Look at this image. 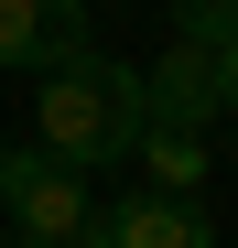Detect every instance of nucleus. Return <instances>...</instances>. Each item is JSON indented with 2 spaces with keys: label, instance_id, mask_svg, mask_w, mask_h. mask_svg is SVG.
I'll list each match as a JSON object with an SVG mask.
<instances>
[{
  "label": "nucleus",
  "instance_id": "nucleus-4",
  "mask_svg": "<svg viewBox=\"0 0 238 248\" xmlns=\"http://www.w3.org/2000/svg\"><path fill=\"white\" fill-rule=\"evenodd\" d=\"M141 119H173V130L227 119V108H217V54L195 44V32H173V54H152V76H141Z\"/></svg>",
  "mask_w": 238,
  "mask_h": 248
},
{
  "label": "nucleus",
  "instance_id": "nucleus-3",
  "mask_svg": "<svg viewBox=\"0 0 238 248\" xmlns=\"http://www.w3.org/2000/svg\"><path fill=\"white\" fill-rule=\"evenodd\" d=\"M87 54V0H0V65L54 76Z\"/></svg>",
  "mask_w": 238,
  "mask_h": 248
},
{
  "label": "nucleus",
  "instance_id": "nucleus-2",
  "mask_svg": "<svg viewBox=\"0 0 238 248\" xmlns=\"http://www.w3.org/2000/svg\"><path fill=\"white\" fill-rule=\"evenodd\" d=\"M0 216H11V248H76L87 237L108 205L87 194V173H76V162H54L44 140H33V162H22V184L0 194Z\"/></svg>",
  "mask_w": 238,
  "mask_h": 248
},
{
  "label": "nucleus",
  "instance_id": "nucleus-1",
  "mask_svg": "<svg viewBox=\"0 0 238 248\" xmlns=\"http://www.w3.org/2000/svg\"><path fill=\"white\" fill-rule=\"evenodd\" d=\"M33 130H44V151H54V162L108 173V162H130V140H141V76H130V65H108V54L87 44L76 65H54V76H44Z\"/></svg>",
  "mask_w": 238,
  "mask_h": 248
},
{
  "label": "nucleus",
  "instance_id": "nucleus-7",
  "mask_svg": "<svg viewBox=\"0 0 238 248\" xmlns=\"http://www.w3.org/2000/svg\"><path fill=\"white\" fill-rule=\"evenodd\" d=\"M173 32L217 44V32H238V0H173Z\"/></svg>",
  "mask_w": 238,
  "mask_h": 248
},
{
  "label": "nucleus",
  "instance_id": "nucleus-9",
  "mask_svg": "<svg viewBox=\"0 0 238 248\" xmlns=\"http://www.w3.org/2000/svg\"><path fill=\"white\" fill-rule=\"evenodd\" d=\"M22 162H33V151H0V194H11V184H22Z\"/></svg>",
  "mask_w": 238,
  "mask_h": 248
},
{
  "label": "nucleus",
  "instance_id": "nucleus-8",
  "mask_svg": "<svg viewBox=\"0 0 238 248\" xmlns=\"http://www.w3.org/2000/svg\"><path fill=\"white\" fill-rule=\"evenodd\" d=\"M206 54H217V108L238 119V32H217V44H206Z\"/></svg>",
  "mask_w": 238,
  "mask_h": 248
},
{
  "label": "nucleus",
  "instance_id": "nucleus-6",
  "mask_svg": "<svg viewBox=\"0 0 238 248\" xmlns=\"http://www.w3.org/2000/svg\"><path fill=\"white\" fill-rule=\"evenodd\" d=\"M130 162H141V173L163 184V194H195V184H206V140H195V130H173V119H141Z\"/></svg>",
  "mask_w": 238,
  "mask_h": 248
},
{
  "label": "nucleus",
  "instance_id": "nucleus-5",
  "mask_svg": "<svg viewBox=\"0 0 238 248\" xmlns=\"http://www.w3.org/2000/svg\"><path fill=\"white\" fill-rule=\"evenodd\" d=\"M108 248H217V227H206V205L195 194H130V205H108Z\"/></svg>",
  "mask_w": 238,
  "mask_h": 248
}]
</instances>
